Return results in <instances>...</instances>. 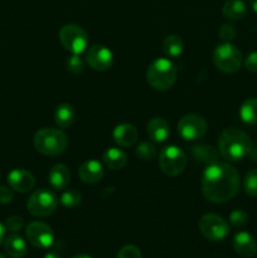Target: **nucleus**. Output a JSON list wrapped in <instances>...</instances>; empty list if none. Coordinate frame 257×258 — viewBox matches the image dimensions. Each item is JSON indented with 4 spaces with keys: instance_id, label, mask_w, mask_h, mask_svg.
Listing matches in <instances>:
<instances>
[{
    "instance_id": "nucleus-1",
    "label": "nucleus",
    "mask_w": 257,
    "mask_h": 258,
    "mask_svg": "<svg viewBox=\"0 0 257 258\" xmlns=\"http://www.w3.org/2000/svg\"><path fill=\"white\" fill-rule=\"evenodd\" d=\"M239 174L228 163H217L207 166L202 178V191L212 203L228 202L238 193Z\"/></svg>"
},
{
    "instance_id": "nucleus-2",
    "label": "nucleus",
    "mask_w": 257,
    "mask_h": 258,
    "mask_svg": "<svg viewBox=\"0 0 257 258\" xmlns=\"http://www.w3.org/2000/svg\"><path fill=\"white\" fill-rule=\"evenodd\" d=\"M218 151L227 161L242 160L251 154V138L239 128H226L219 135Z\"/></svg>"
},
{
    "instance_id": "nucleus-3",
    "label": "nucleus",
    "mask_w": 257,
    "mask_h": 258,
    "mask_svg": "<svg viewBox=\"0 0 257 258\" xmlns=\"http://www.w3.org/2000/svg\"><path fill=\"white\" fill-rule=\"evenodd\" d=\"M33 145L42 155L57 156L66 150L68 139L67 135L59 128L44 127L35 133Z\"/></svg>"
},
{
    "instance_id": "nucleus-4",
    "label": "nucleus",
    "mask_w": 257,
    "mask_h": 258,
    "mask_svg": "<svg viewBox=\"0 0 257 258\" xmlns=\"http://www.w3.org/2000/svg\"><path fill=\"white\" fill-rule=\"evenodd\" d=\"M148 83L156 91H168L176 81V67L168 58H158L146 71Z\"/></svg>"
},
{
    "instance_id": "nucleus-5",
    "label": "nucleus",
    "mask_w": 257,
    "mask_h": 258,
    "mask_svg": "<svg viewBox=\"0 0 257 258\" xmlns=\"http://www.w3.org/2000/svg\"><path fill=\"white\" fill-rule=\"evenodd\" d=\"M58 206V198L54 191L40 188L32 193L27 202V208L32 216L44 218L54 213Z\"/></svg>"
},
{
    "instance_id": "nucleus-6",
    "label": "nucleus",
    "mask_w": 257,
    "mask_h": 258,
    "mask_svg": "<svg viewBox=\"0 0 257 258\" xmlns=\"http://www.w3.org/2000/svg\"><path fill=\"white\" fill-rule=\"evenodd\" d=\"M243 58L236 45L231 43H222L217 45L213 52V63L219 71L224 73H234L241 68Z\"/></svg>"
},
{
    "instance_id": "nucleus-7",
    "label": "nucleus",
    "mask_w": 257,
    "mask_h": 258,
    "mask_svg": "<svg viewBox=\"0 0 257 258\" xmlns=\"http://www.w3.org/2000/svg\"><path fill=\"white\" fill-rule=\"evenodd\" d=\"M159 166L168 176H178L186 166V155L175 145L165 146L159 154Z\"/></svg>"
},
{
    "instance_id": "nucleus-8",
    "label": "nucleus",
    "mask_w": 257,
    "mask_h": 258,
    "mask_svg": "<svg viewBox=\"0 0 257 258\" xmlns=\"http://www.w3.org/2000/svg\"><path fill=\"white\" fill-rule=\"evenodd\" d=\"M199 231L209 241L221 242L228 236L229 224L219 214L207 213L199 219Z\"/></svg>"
},
{
    "instance_id": "nucleus-9",
    "label": "nucleus",
    "mask_w": 257,
    "mask_h": 258,
    "mask_svg": "<svg viewBox=\"0 0 257 258\" xmlns=\"http://www.w3.org/2000/svg\"><path fill=\"white\" fill-rule=\"evenodd\" d=\"M59 40L63 47L72 54H82L88 45V35L82 27L67 24L59 30Z\"/></svg>"
},
{
    "instance_id": "nucleus-10",
    "label": "nucleus",
    "mask_w": 257,
    "mask_h": 258,
    "mask_svg": "<svg viewBox=\"0 0 257 258\" xmlns=\"http://www.w3.org/2000/svg\"><path fill=\"white\" fill-rule=\"evenodd\" d=\"M206 120L196 113L183 116L178 122V134L186 141H194L203 138L207 133Z\"/></svg>"
},
{
    "instance_id": "nucleus-11",
    "label": "nucleus",
    "mask_w": 257,
    "mask_h": 258,
    "mask_svg": "<svg viewBox=\"0 0 257 258\" xmlns=\"http://www.w3.org/2000/svg\"><path fill=\"white\" fill-rule=\"evenodd\" d=\"M28 242L35 248H49L54 243V232L44 222H32L25 229Z\"/></svg>"
},
{
    "instance_id": "nucleus-12",
    "label": "nucleus",
    "mask_w": 257,
    "mask_h": 258,
    "mask_svg": "<svg viewBox=\"0 0 257 258\" xmlns=\"http://www.w3.org/2000/svg\"><path fill=\"white\" fill-rule=\"evenodd\" d=\"M86 62L93 71L103 72L112 66L113 54L105 45L95 44L88 48V50L86 52Z\"/></svg>"
},
{
    "instance_id": "nucleus-13",
    "label": "nucleus",
    "mask_w": 257,
    "mask_h": 258,
    "mask_svg": "<svg viewBox=\"0 0 257 258\" xmlns=\"http://www.w3.org/2000/svg\"><path fill=\"white\" fill-rule=\"evenodd\" d=\"M8 184L18 193H28L34 188L35 179L33 174L25 169H14L8 175Z\"/></svg>"
},
{
    "instance_id": "nucleus-14",
    "label": "nucleus",
    "mask_w": 257,
    "mask_h": 258,
    "mask_svg": "<svg viewBox=\"0 0 257 258\" xmlns=\"http://www.w3.org/2000/svg\"><path fill=\"white\" fill-rule=\"evenodd\" d=\"M232 244L234 252L243 258H253L257 254V241L248 232H238Z\"/></svg>"
},
{
    "instance_id": "nucleus-15",
    "label": "nucleus",
    "mask_w": 257,
    "mask_h": 258,
    "mask_svg": "<svg viewBox=\"0 0 257 258\" xmlns=\"http://www.w3.org/2000/svg\"><path fill=\"white\" fill-rule=\"evenodd\" d=\"M103 166L100 161L97 160H87L80 166L78 169V175L80 179L86 184H96L102 179Z\"/></svg>"
},
{
    "instance_id": "nucleus-16",
    "label": "nucleus",
    "mask_w": 257,
    "mask_h": 258,
    "mask_svg": "<svg viewBox=\"0 0 257 258\" xmlns=\"http://www.w3.org/2000/svg\"><path fill=\"white\" fill-rule=\"evenodd\" d=\"M113 140L121 148H130L138 140L139 133L136 127L131 123H120L115 127L112 133Z\"/></svg>"
},
{
    "instance_id": "nucleus-17",
    "label": "nucleus",
    "mask_w": 257,
    "mask_h": 258,
    "mask_svg": "<svg viewBox=\"0 0 257 258\" xmlns=\"http://www.w3.org/2000/svg\"><path fill=\"white\" fill-rule=\"evenodd\" d=\"M148 135L154 143H164L170 135V126L163 117H154L148 122Z\"/></svg>"
},
{
    "instance_id": "nucleus-18",
    "label": "nucleus",
    "mask_w": 257,
    "mask_h": 258,
    "mask_svg": "<svg viewBox=\"0 0 257 258\" xmlns=\"http://www.w3.org/2000/svg\"><path fill=\"white\" fill-rule=\"evenodd\" d=\"M48 179L52 188L57 190H65L71 181V171L65 164H55L48 173Z\"/></svg>"
},
{
    "instance_id": "nucleus-19",
    "label": "nucleus",
    "mask_w": 257,
    "mask_h": 258,
    "mask_svg": "<svg viewBox=\"0 0 257 258\" xmlns=\"http://www.w3.org/2000/svg\"><path fill=\"white\" fill-rule=\"evenodd\" d=\"M4 249L8 256L12 258H23L27 254V243L19 234H10L4 239Z\"/></svg>"
},
{
    "instance_id": "nucleus-20",
    "label": "nucleus",
    "mask_w": 257,
    "mask_h": 258,
    "mask_svg": "<svg viewBox=\"0 0 257 258\" xmlns=\"http://www.w3.org/2000/svg\"><path fill=\"white\" fill-rule=\"evenodd\" d=\"M76 120V110L70 103H60L54 111V122L59 128H68Z\"/></svg>"
},
{
    "instance_id": "nucleus-21",
    "label": "nucleus",
    "mask_w": 257,
    "mask_h": 258,
    "mask_svg": "<svg viewBox=\"0 0 257 258\" xmlns=\"http://www.w3.org/2000/svg\"><path fill=\"white\" fill-rule=\"evenodd\" d=\"M191 155L196 159L197 161L211 165L218 161L219 158V151L214 149L213 146L206 145V144H199L191 148Z\"/></svg>"
},
{
    "instance_id": "nucleus-22",
    "label": "nucleus",
    "mask_w": 257,
    "mask_h": 258,
    "mask_svg": "<svg viewBox=\"0 0 257 258\" xmlns=\"http://www.w3.org/2000/svg\"><path fill=\"white\" fill-rule=\"evenodd\" d=\"M103 163L111 170H121L127 163V158L121 149L110 148L103 154Z\"/></svg>"
},
{
    "instance_id": "nucleus-23",
    "label": "nucleus",
    "mask_w": 257,
    "mask_h": 258,
    "mask_svg": "<svg viewBox=\"0 0 257 258\" xmlns=\"http://www.w3.org/2000/svg\"><path fill=\"white\" fill-rule=\"evenodd\" d=\"M222 13L229 20H239L246 17L247 5L243 0H227L222 8Z\"/></svg>"
},
{
    "instance_id": "nucleus-24",
    "label": "nucleus",
    "mask_w": 257,
    "mask_h": 258,
    "mask_svg": "<svg viewBox=\"0 0 257 258\" xmlns=\"http://www.w3.org/2000/svg\"><path fill=\"white\" fill-rule=\"evenodd\" d=\"M163 50L166 55H169V57H179L184 50V42L183 39H181L180 35H168L163 42Z\"/></svg>"
},
{
    "instance_id": "nucleus-25",
    "label": "nucleus",
    "mask_w": 257,
    "mask_h": 258,
    "mask_svg": "<svg viewBox=\"0 0 257 258\" xmlns=\"http://www.w3.org/2000/svg\"><path fill=\"white\" fill-rule=\"evenodd\" d=\"M239 116L247 125H257V98L252 97L244 101L239 108Z\"/></svg>"
},
{
    "instance_id": "nucleus-26",
    "label": "nucleus",
    "mask_w": 257,
    "mask_h": 258,
    "mask_svg": "<svg viewBox=\"0 0 257 258\" xmlns=\"http://www.w3.org/2000/svg\"><path fill=\"white\" fill-rule=\"evenodd\" d=\"M59 199L60 203H62V206L65 207V208L73 209L76 208V207L80 206L82 197H81L80 191L75 190V189H67V190L63 191Z\"/></svg>"
},
{
    "instance_id": "nucleus-27",
    "label": "nucleus",
    "mask_w": 257,
    "mask_h": 258,
    "mask_svg": "<svg viewBox=\"0 0 257 258\" xmlns=\"http://www.w3.org/2000/svg\"><path fill=\"white\" fill-rule=\"evenodd\" d=\"M135 154L140 160L149 161L151 160V159L155 158L156 148L151 143H146V141H144V143L139 144L138 148H136L135 150Z\"/></svg>"
},
{
    "instance_id": "nucleus-28",
    "label": "nucleus",
    "mask_w": 257,
    "mask_h": 258,
    "mask_svg": "<svg viewBox=\"0 0 257 258\" xmlns=\"http://www.w3.org/2000/svg\"><path fill=\"white\" fill-rule=\"evenodd\" d=\"M243 189L248 196L257 197V169H252L246 174L243 180Z\"/></svg>"
},
{
    "instance_id": "nucleus-29",
    "label": "nucleus",
    "mask_w": 257,
    "mask_h": 258,
    "mask_svg": "<svg viewBox=\"0 0 257 258\" xmlns=\"http://www.w3.org/2000/svg\"><path fill=\"white\" fill-rule=\"evenodd\" d=\"M66 67H67L68 72H71L72 75H80L85 71V59L81 57V54H72L71 57H68Z\"/></svg>"
},
{
    "instance_id": "nucleus-30",
    "label": "nucleus",
    "mask_w": 257,
    "mask_h": 258,
    "mask_svg": "<svg viewBox=\"0 0 257 258\" xmlns=\"http://www.w3.org/2000/svg\"><path fill=\"white\" fill-rule=\"evenodd\" d=\"M229 223L234 228H242L248 223V214L242 209H237L229 214Z\"/></svg>"
},
{
    "instance_id": "nucleus-31",
    "label": "nucleus",
    "mask_w": 257,
    "mask_h": 258,
    "mask_svg": "<svg viewBox=\"0 0 257 258\" xmlns=\"http://www.w3.org/2000/svg\"><path fill=\"white\" fill-rule=\"evenodd\" d=\"M24 227V219L19 216H10L5 222V228L12 233H17Z\"/></svg>"
},
{
    "instance_id": "nucleus-32",
    "label": "nucleus",
    "mask_w": 257,
    "mask_h": 258,
    "mask_svg": "<svg viewBox=\"0 0 257 258\" xmlns=\"http://www.w3.org/2000/svg\"><path fill=\"white\" fill-rule=\"evenodd\" d=\"M116 258H141V252L134 244H127L118 251Z\"/></svg>"
},
{
    "instance_id": "nucleus-33",
    "label": "nucleus",
    "mask_w": 257,
    "mask_h": 258,
    "mask_svg": "<svg viewBox=\"0 0 257 258\" xmlns=\"http://www.w3.org/2000/svg\"><path fill=\"white\" fill-rule=\"evenodd\" d=\"M236 29H234L233 25L231 24H223L219 29V38L223 40L224 43H231L232 40L236 38Z\"/></svg>"
},
{
    "instance_id": "nucleus-34",
    "label": "nucleus",
    "mask_w": 257,
    "mask_h": 258,
    "mask_svg": "<svg viewBox=\"0 0 257 258\" xmlns=\"http://www.w3.org/2000/svg\"><path fill=\"white\" fill-rule=\"evenodd\" d=\"M244 67L249 72L257 73V52H252L247 55L244 59Z\"/></svg>"
},
{
    "instance_id": "nucleus-35",
    "label": "nucleus",
    "mask_w": 257,
    "mask_h": 258,
    "mask_svg": "<svg viewBox=\"0 0 257 258\" xmlns=\"http://www.w3.org/2000/svg\"><path fill=\"white\" fill-rule=\"evenodd\" d=\"M13 201V191L10 186L0 185V204H9Z\"/></svg>"
},
{
    "instance_id": "nucleus-36",
    "label": "nucleus",
    "mask_w": 257,
    "mask_h": 258,
    "mask_svg": "<svg viewBox=\"0 0 257 258\" xmlns=\"http://www.w3.org/2000/svg\"><path fill=\"white\" fill-rule=\"evenodd\" d=\"M5 232H7L5 224H3L2 222H0V246H2V243L4 242V239H5Z\"/></svg>"
},
{
    "instance_id": "nucleus-37",
    "label": "nucleus",
    "mask_w": 257,
    "mask_h": 258,
    "mask_svg": "<svg viewBox=\"0 0 257 258\" xmlns=\"http://www.w3.org/2000/svg\"><path fill=\"white\" fill-rule=\"evenodd\" d=\"M249 4H251L252 10L257 14V0H249Z\"/></svg>"
},
{
    "instance_id": "nucleus-38",
    "label": "nucleus",
    "mask_w": 257,
    "mask_h": 258,
    "mask_svg": "<svg viewBox=\"0 0 257 258\" xmlns=\"http://www.w3.org/2000/svg\"><path fill=\"white\" fill-rule=\"evenodd\" d=\"M44 258H60V256H59V254L54 253V252H49V253L45 254Z\"/></svg>"
},
{
    "instance_id": "nucleus-39",
    "label": "nucleus",
    "mask_w": 257,
    "mask_h": 258,
    "mask_svg": "<svg viewBox=\"0 0 257 258\" xmlns=\"http://www.w3.org/2000/svg\"><path fill=\"white\" fill-rule=\"evenodd\" d=\"M72 258H91V257L87 256V254H77V256H75Z\"/></svg>"
},
{
    "instance_id": "nucleus-40",
    "label": "nucleus",
    "mask_w": 257,
    "mask_h": 258,
    "mask_svg": "<svg viewBox=\"0 0 257 258\" xmlns=\"http://www.w3.org/2000/svg\"><path fill=\"white\" fill-rule=\"evenodd\" d=\"M0 258H7V257H5L3 253H0Z\"/></svg>"
}]
</instances>
